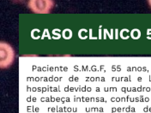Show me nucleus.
<instances>
[{
  "instance_id": "f257e3e1",
  "label": "nucleus",
  "mask_w": 151,
  "mask_h": 113,
  "mask_svg": "<svg viewBox=\"0 0 151 113\" xmlns=\"http://www.w3.org/2000/svg\"><path fill=\"white\" fill-rule=\"evenodd\" d=\"M0 65L2 68H6L9 66L14 60L15 53L12 49V47L9 46V44L1 42L0 44Z\"/></svg>"
},
{
  "instance_id": "f03ea898",
  "label": "nucleus",
  "mask_w": 151,
  "mask_h": 113,
  "mask_svg": "<svg viewBox=\"0 0 151 113\" xmlns=\"http://www.w3.org/2000/svg\"><path fill=\"white\" fill-rule=\"evenodd\" d=\"M52 1H30L29 7L35 13H48L52 8Z\"/></svg>"
},
{
  "instance_id": "7ed1b4c3",
  "label": "nucleus",
  "mask_w": 151,
  "mask_h": 113,
  "mask_svg": "<svg viewBox=\"0 0 151 113\" xmlns=\"http://www.w3.org/2000/svg\"><path fill=\"white\" fill-rule=\"evenodd\" d=\"M149 4H150V6H151V1H149Z\"/></svg>"
}]
</instances>
